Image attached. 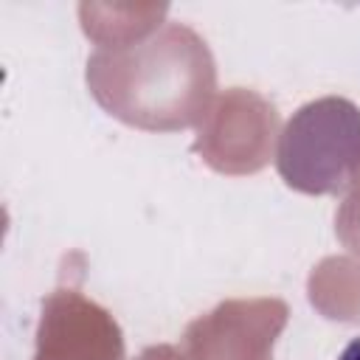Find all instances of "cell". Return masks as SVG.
<instances>
[{"label": "cell", "mask_w": 360, "mask_h": 360, "mask_svg": "<svg viewBox=\"0 0 360 360\" xmlns=\"http://www.w3.org/2000/svg\"><path fill=\"white\" fill-rule=\"evenodd\" d=\"M338 360H360V338L349 340V343L343 346V352H340V357H338Z\"/></svg>", "instance_id": "cell-1"}]
</instances>
